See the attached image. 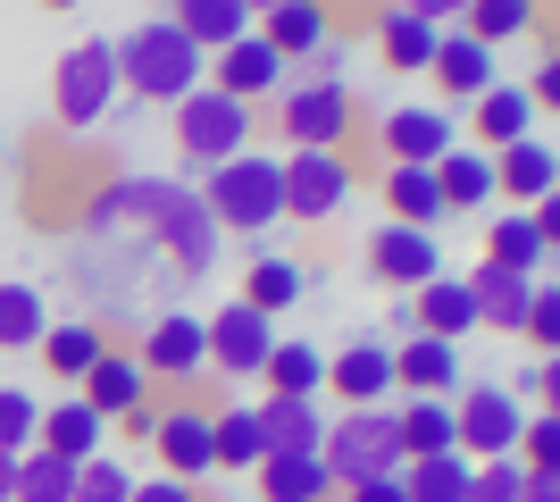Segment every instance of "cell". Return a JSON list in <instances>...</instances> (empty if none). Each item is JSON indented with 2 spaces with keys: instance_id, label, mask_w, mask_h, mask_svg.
Instances as JSON below:
<instances>
[{
  "instance_id": "cell-54",
  "label": "cell",
  "mask_w": 560,
  "mask_h": 502,
  "mask_svg": "<svg viewBox=\"0 0 560 502\" xmlns=\"http://www.w3.org/2000/svg\"><path fill=\"white\" fill-rule=\"evenodd\" d=\"M210 502H259V494H210Z\"/></svg>"
},
{
  "instance_id": "cell-5",
  "label": "cell",
  "mask_w": 560,
  "mask_h": 502,
  "mask_svg": "<svg viewBox=\"0 0 560 502\" xmlns=\"http://www.w3.org/2000/svg\"><path fill=\"white\" fill-rule=\"evenodd\" d=\"M318 460H327L335 494L369 478H394L401 469V435H394V402L385 410H327V435H318Z\"/></svg>"
},
{
  "instance_id": "cell-8",
  "label": "cell",
  "mask_w": 560,
  "mask_h": 502,
  "mask_svg": "<svg viewBox=\"0 0 560 502\" xmlns=\"http://www.w3.org/2000/svg\"><path fill=\"white\" fill-rule=\"evenodd\" d=\"M518 419H527V402H518L502 377H468L460 394H452V453L460 460H511Z\"/></svg>"
},
{
  "instance_id": "cell-2",
  "label": "cell",
  "mask_w": 560,
  "mask_h": 502,
  "mask_svg": "<svg viewBox=\"0 0 560 502\" xmlns=\"http://www.w3.org/2000/svg\"><path fill=\"white\" fill-rule=\"evenodd\" d=\"M201 84H210V59H201V43H192L185 25L151 17V25H135V34H117V93L176 109V101L201 93Z\"/></svg>"
},
{
  "instance_id": "cell-27",
  "label": "cell",
  "mask_w": 560,
  "mask_h": 502,
  "mask_svg": "<svg viewBox=\"0 0 560 502\" xmlns=\"http://www.w3.org/2000/svg\"><path fill=\"white\" fill-rule=\"evenodd\" d=\"M376 192H385L394 226H419V235H435V226H444V192H435V167H401V160H385Z\"/></svg>"
},
{
  "instance_id": "cell-44",
  "label": "cell",
  "mask_w": 560,
  "mask_h": 502,
  "mask_svg": "<svg viewBox=\"0 0 560 502\" xmlns=\"http://www.w3.org/2000/svg\"><path fill=\"white\" fill-rule=\"evenodd\" d=\"M518 343H527L536 360H552V352H560V285H552V277H544L536 302H527V327H518Z\"/></svg>"
},
{
  "instance_id": "cell-50",
  "label": "cell",
  "mask_w": 560,
  "mask_h": 502,
  "mask_svg": "<svg viewBox=\"0 0 560 502\" xmlns=\"http://www.w3.org/2000/svg\"><path fill=\"white\" fill-rule=\"evenodd\" d=\"M343 502H410V494H401V469H394V478H369V486H351Z\"/></svg>"
},
{
  "instance_id": "cell-49",
  "label": "cell",
  "mask_w": 560,
  "mask_h": 502,
  "mask_svg": "<svg viewBox=\"0 0 560 502\" xmlns=\"http://www.w3.org/2000/svg\"><path fill=\"white\" fill-rule=\"evenodd\" d=\"M394 9H410V17H427V25H444V34H452L468 0H394Z\"/></svg>"
},
{
  "instance_id": "cell-41",
  "label": "cell",
  "mask_w": 560,
  "mask_h": 502,
  "mask_svg": "<svg viewBox=\"0 0 560 502\" xmlns=\"http://www.w3.org/2000/svg\"><path fill=\"white\" fill-rule=\"evenodd\" d=\"M50 335V311L34 285H0V352H34Z\"/></svg>"
},
{
  "instance_id": "cell-24",
  "label": "cell",
  "mask_w": 560,
  "mask_h": 502,
  "mask_svg": "<svg viewBox=\"0 0 560 502\" xmlns=\"http://www.w3.org/2000/svg\"><path fill=\"white\" fill-rule=\"evenodd\" d=\"M486 260L493 268H511V277H552V243H544V226L527 210H493V226H486Z\"/></svg>"
},
{
  "instance_id": "cell-26",
  "label": "cell",
  "mask_w": 560,
  "mask_h": 502,
  "mask_svg": "<svg viewBox=\"0 0 560 502\" xmlns=\"http://www.w3.org/2000/svg\"><path fill=\"white\" fill-rule=\"evenodd\" d=\"M410 327H419V335H444V343L477 335V293H468V277H427V285L410 293Z\"/></svg>"
},
{
  "instance_id": "cell-13",
  "label": "cell",
  "mask_w": 560,
  "mask_h": 502,
  "mask_svg": "<svg viewBox=\"0 0 560 502\" xmlns=\"http://www.w3.org/2000/svg\"><path fill=\"white\" fill-rule=\"evenodd\" d=\"M135 360L151 369V385H201V377H210V343H201V318H192V311H160L151 327H142Z\"/></svg>"
},
{
  "instance_id": "cell-29",
  "label": "cell",
  "mask_w": 560,
  "mask_h": 502,
  "mask_svg": "<svg viewBox=\"0 0 560 502\" xmlns=\"http://www.w3.org/2000/svg\"><path fill=\"white\" fill-rule=\"evenodd\" d=\"M435 192H444V218L493 210V160H486V151H468V143H452L444 160H435Z\"/></svg>"
},
{
  "instance_id": "cell-22",
  "label": "cell",
  "mask_w": 560,
  "mask_h": 502,
  "mask_svg": "<svg viewBox=\"0 0 560 502\" xmlns=\"http://www.w3.org/2000/svg\"><path fill=\"white\" fill-rule=\"evenodd\" d=\"M427 84L444 93V109H468V101L493 84V50L468 43V34H444V43H435V59H427Z\"/></svg>"
},
{
  "instance_id": "cell-3",
  "label": "cell",
  "mask_w": 560,
  "mask_h": 502,
  "mask_svg": "<svg viewBox=\"0 0 560 502\" xmlns=\"http://www.w3.org/2000/svg\"><path fill=\"white\" fill-rule=\"evenodd\" d=\"M201 210L218 235H268L284 226V192H277V151H234L201 176Z\"/></svg>"
},
{
  "instance_id": "cell-57",
  "label": "cell",
  "mask_w": 560,
  "mask_h": 502,
  "mask_svg": "<svg viewBox=\"0 0 560 502\" xmlns=\"http://www.w3.org/2000/svg\"><path fill=\"white\" fill-rule=\"evenodd\" d=\"M335 502H343V494H335Z\"/></svg>"
},
{
  "instance_id": "cell-33",
  "label": "cell",
  "mask_w": 560,
  "mask_h": 502,
  "mask_svg": "<svg viewBox=\"0 0 560 502\" xmlns=\"http://www.w3.org/2000/svg\"><path fill=\"white\" fill-rule=\"evenodd\" d=\"M302 293H310V268H302V260H277V252H259V260L243 268V293H234V302H252L259 318H284L293 302H302Z\"/></svg>"
},
{
  "instance_id": "cell-7",
  "label": "cell",
  "mask_w": 560,
  "mask_h": 502,
  "mask_svg": "<svg viewBox=\"0 0 560 502\" xmlns=\"http://www.w3.org/2000/svg\"><path fill=\"white\" fill-rule=\"evenodd\" d=\"M142 444H151V460H160V478H218V410L192 402V394H176V402H151V428H142Z\"/></svg>"
},
{
  "instance_id": "cell-38",
  "label": "cell",
  "mask_w": 560,
  "mask_h": 502,
  "mask_svg": "<svg viewBox=\"0 0 560 502\" xmlns=\"http://www.w3.org/2000/svg\"><path fill=\"white\" fill-rule=\"evenodd\" d=\"M259 460H268L259 410H252V402H226V410H218V469H226V478H252Z\"/></svg>"
},
{
  "instance_id": "cell-40",
  "label": "cell",
  "mask_w": 560,
  "mask_h": 502,
  "mask_svg": "<svg viewBox=\"0 0 560 502\" xmlns=\"http://www.w3.org/2000/svg\"><path fill=\"white\" fill-rule=\"evenodd\" d=\"M75 494V460H59V453H18V478H9V502H68Z\"/></svg>"
},
{
  "instance_id": "cell-19",
  "label": "cell",
  "mask_w": 560,
  "mask_h": 502,
  "mask_svg": "<svg viewBox=\"0 0 560 502\" xmlns=\"http://www.w3.org/2000/svg\"><path fill=\"white\" fill-rule=\"evenodd\" d=\"M210 84L218 93H234V101H277L284 84H293V68H284L277 50L259 43V34H243V43H226V50H210Z\"/></svg>"
},
{
  "instance_id": "cell-46",
  "label": "cell",
  "mask_w": 560,
  "mask_h": 502,
  "mask_svg": "<svg viewBox=\"0 0 560 502\" xmlns=\"http://www.w3.org/2000/svg\"><path fill=\"white\" fill-rule=\"evenodd\" d=\"M518 486H527L518 460H477L468 469V502H518Z\"/></svg>"
},
{
  "instance_id": "cell-55",
  "label": "cell",
  "mask_w": 560,
  "mask_h": 502,
  "mask_svg": "<svg viewBox=\"0 0 560 502\" xmlns=\"http://www.w3.org/2000/svg\"><path fill=\"white\" fill-rule=\"evenodd\" d=\"M43 9H84V0H43Z\"/></svg>"
},
{
  "instance_id": "cell-10",
  "label": "cell",
  "mask_w": 560,
  "mask_h": 502,
  "mask_svg": "<svg viewBox=\"0 0 560 502\" xmlns=\"http://www.w3.org/2000/svg\"><path fill=\"white\" fill-rule=\"evenodd\" d=\"M351 185H360V176H351L343 151H284L277 160V192H284V218H293V226H327L351 201Z\"/></svg>"
},
{
  "instance_id": "cell-1",
  "label": "cell",
  "mask_w": 560,
  "mask_h": 502,
  "mask_svg": "<svg viewBox=\"0 0 560 502\" xmlns=\"http://www.w3.org/2000/svg\"><path fill=\"white\" fill-rule=\"evenodd\" d=\"M101 226H142V243L167 252L176 277H210V268H218V243H226L210 226V210H201V192H192V185H167V176H117L93 210H84V235H101Z\"/></svg>"
},
{
  "instance_id": "cell-31",
  "label": "cell",
  "mask_w": 560,
  "mask_h": 502,
  "mask_svg": "<svg viewBox=\"0 0 560 502\" xmlns=\"http://www.w3.org/2000/svg\"><path fill=\"white\" fill-rule=\"evenodd\" d=\"M259 435H268V453H318V435H327V402H293V394H259Z\"/></svg>"
},
{
  "instance_id": "cell-30",
  "label": "cell",
  "mask_w": 560,
  "mask_h": 502,
  "mask_svg": "<svg viewBox=\"0 0 560 502\" xmlns=\"http://www.w3.org/2000/svg\"><path fill=\"white\" fill-rule=\"evenodd\" d=\"M452 34H468V43H486V50L527 43V34H544V0H468Z\"/></svg>"
},
{
  "instance_id": "cell-47",
  "label": "cell",
  "mask_w": 560,
  "mask_h": 502,
  "mask_svg": "<svg viewBox=\"0 0 560 502\" xmlns=\"http://www.w3.org/2000/svg\"><path fill=\"white\" fill-rule=\"evenodd\" d=\"M511 394H518L527 410H560V360H527Z\"/></svg>"
},
{
  "instance_id": "cell-17",
  "label": "cell",
  "mask_w": 560,
  "mask_h": 502,
  "mask_svg": "<svg viewBox=\"0 0 560 502\" xmlns=\"http://www.w3.org/2000/svg\"><path fill=\"white\" fill-rule=\"evenodd\" d=\"M369 277L385 293H419L427 277H444V243L419 235V226H376L369 235Z\"/></svg>"
},
{
  "instance_id": "cell-48",
  "label": "cell",
  "mask_w": 560,
  "mask_h": 502,
  "mask_svg": "<svg viewBox=\"0 0 560 502\" xmlns=\"http://www.w3.org/2000/svg\"><path fill=\"white\" fill-rule=\"evenodd\" d=\"M126 502H210L201 486H185V478H135V494Z\"/></svg>"
},
{
  "instance_id": "cell-12",
  "label": "cell",
  "mask_w": 560,
  "mask_h": 502,
  "mask_svg": "<svg viewBox=\"0 0 560 502\" xmlns=\"http://www.w3.org/2000/svg\"><path fill=\"white\" fill-rule=\"evenodd\" d=\"M318 394H335L343 410H385L394 402V343L385 335H351L343 352H327V385Z\"/></svg>"
},
{
  "instance_id": "cell-52",
  "label": "cell",
  "mask_w": 560,
  "mask_h": 502,
  "mask_svg": "<svg viewBox=\"0 0 560 502\" xmlns=\"http://www.w3.org/2000/svg\"><path fill=\"white\" fill-rule=\"evenodd\" d=\"M9 478H18V460H9V453H0V502H9Z\"/></svg>"
},
{
  "instance_id": "cell-16",
  "label": "cell",
  "mask_w": 560,
  "mask_h": 502,
  "mask_svg": "<svg viewBox=\"0 0 560 502\" xmlns=\"http://www.w3.org/2000/svg\"><path fill=\"white\" fill-rule=\"evenodd\" d=\"M376 143H385V160H401V167H435L452 143H460V118H452L444 101H410V109H394V118L376 126Z\"/></svg>"
},
{
  "instance_id": "cell-51",
  "label": "cell",
  "mask_w": 560,
  "mask_h": 502,
  "mask_svg": "<svg viewBox=\"0 0 560 502\" xmlns=\"http://www.w3.org/2000/svg\"><path fill=\"white\" fill-rule=\"evenodd\" d=\"M518 502H560V469H527V486H518Z\"/></svg>"
},
{
  "instance_id": "cell-36",
  "label": "cell",
  "mask_w": 560,
  "mask_h": 502,
  "mask_svg": "<svg viewBox=\"0 0 560 502\" xmlns=\"http://www.w3.org/2000/svg\"><path fill=\"white\" fill-rule=\"evenodd\" d=\"M259 385H268V394H293V402H318V385H327V352L302 343V335H277V352H268Z\"/></svg>"
},
{
  "instance_id": "cell-23",
  "label": "cell",
  "mask_w": 560,
  "mask_h": 502,
  "mask_svg": "<svg viewBox=\"0 0 560 502\" xmlns=\"http://www.w3.org/2000/svg\"><path fill=\"white\" fill-rule=\"evenodd\" d=\"M536 285H544V277H511V268L477 260V268H468V293H477V327L518 335V327H527V302H536Z\"/></svg>"
},
{
  "instance_id": "cell-20",
  "label": "cell",
  "mask_w": 560,
  "mask_h": 502,
  "mask_svg": "<svg viewBox=\"0 0 560 502\" xmlns=\"http://www.w3.org/2000/svg\"><path fill=\"white\" fill-rule=\"evenodd\" d=\"M252 34L268 50H277L284 68H310L318 50L335 43V9L327 0H284V9H268V17H252Z\"/></svg>"
},
{
  "instance_id": "cell-11",
  "label": "cell",
  "mask_w": 560,
  "mask_h": 502,
  "mask_svg": "<svg viewBox=\"0 0 560 502\" xmlns=\"http://www.w3.org/2000/svg\"><path fill=\"white\" fill-rule=\"evenodd\" d=\"M201 343H210L218 377H259L268 352H277V318H259L252 302H218V311L201 318Z\"/></svg>"
},
{
  "instance_id": "cell-28",
  "label": "cell",
  "mask_w": 560,
  "mask_h": 502,
  "mask_svg": "<svg viewBox=\"0 0 560 502\" xmlns=\"http://www.w3.org/2000/svg\"><path fill=\"white\" fill-rule=\"evenodd\" d=\"M252 478H259L252 486L259 502H335V478H327V460H318V453H268Z\"/></svg>"
},
{
  "instance_id": "cell-6",
  "label": "cell",
  "mask_w": 560,
  "mask_h": 502,
  "mask_svg": "<svg viewBox=\"0 0 560 502\" xmlns=\"http://www.w3.org/2000/svg\"><path fill=\"white\" fill-rule=\"evenodd\" d=\"M167 126H176V151H185L201 176H210L218 160H234V151H259V109H252V101H234V93H218V84L185 93Z\"/></svg>"
},
{
  "instance_id": "cell-35",
  "label": "cell",
  "mask_w": 560,
  "mask_h": 502,
  "mask_svg": "<svg viewBox=\"0 0 560 502\" xmlns=\"http://www.w3.org/2000/svg\"><path fill=\"white\" fill-rule=\"evenodd\" d=\"M167 25H185L192 43H201V59H210V50L252 34V9H243V0H167Z\"/></svg>"
},
{
  "instance_id": "cell-34",
  "label": "cell",
  "mask_w": 560,
  "mask_h": 502,
  "mask_svg": "<svg viewBox=\"0 0 560 502\" xmlns=\"http://www.w3.org/2000/svg\"><path fill=\"white\" fill-rule=\"evenodd\" d=\"M109 352V327H93V318H68V327H50L43 343H34V360H43L59 385H84V369Z\"/></svg>"
},
{
  "instance_id": "cell-37",
  "label": "cell",
  "mask_w": 560,
  "mask_h": 502,
  "mask_svg": "<svg viewBox=\"0 0 560 502\" xmlns=\"http://www.w3.org/2000/svg\"><path fill=\"white\" fill-rule=\"evenodd\" d=\"M394 435H401V460H435V453H452V402H427V394L394 402Z\"/></svg>"
},
{
  "instance_id": "cell-14",
  "label": "cell",
  "mask_w": 560,
  "mask_h": 502,
  "mask_svg": "<svg viewBox=\"0 0 560 502\" xmlns=\"http://www.w3.org/2000/svg\"><path fill=\"white\" fill-rule=\"evenodd\" d=\"M460 385H468L460 343H444V335H401V343H394V402H410V394L452 402Z\"/></svg>"
},
{
  "instance_id": "cell-9",
  "label": "cell",
  "mask_w": 560,
  "mask_h": 502,
  "mask_svg": "<svg viewBox=\"0 0 560 502\" xmlns=\"http://www.w3.org/2000/svg\"><path fill=\"white\" fill-rule=\"evenodd\" d=\"M277 135H284V151H343L351 143V126H360V101H351V84H284L277 101Z\"/></svg>"
},
{
  "instance_id": "cell-56",
  "label": "cell",
  "mask_w": 560,
  "mask_h": 502,
  "mask_svg": "<svg viewBox=\"0 0 560 502\" xmlns=\"http://www.w3.org/2000/svg\"><path fill=\"white\" fill-rule=\"evenodd\" d=\"M0 160H9V126H0Z\"/></svg>"
},
{
  "instance_id": "cell-45",
  "label": "cell",
  "mask_w": 560,
  "mask_h": 502,
  "mask_svg": "<svg viewBox=\"0 0 560 502\" xmlns=\"http://www.w3.org/2000/svg\"><path fill=\"white\" fill-rule=\"evenodd\" d=\"M126 494H135L126 460H109V453H101V460H84V469H75V494H68V502H126Z\"/></svg>"
},
{
  "instance_id": "cell-21",
  "label": "cell",
  "mask_w": 560,
  "mask_h": 502,
  "mask_svg": "<svg viewBox=\"0 0 560 502\" xmlns=\"http://www.w3.org/2000/svg\"><path fill=\"white\" fill-rule=\"evenodd\" d=\"M527 135H536V101L493 75L486 93L468 101V151H511V143H527Z\"/></svg>"
},
{
  "instance_id": "cell-18",
  "label": "cell",
  "mask_w": 560,
  "mask_h": 502,
  "mask_svg": "<svg viewBox=\"0 0 560 502\" xmlns=\"http://www.w3.org/2000/svg\"><path fill=\"white\" fill-rule=\"evenodd\" d=\"M486 160H493V201H502V210H536V201L560 192V151L544 143V135H527V143H511V151H486Z\"/></svg>"
},
{
  "instance_id": "cell-39",
  "label": "cell",
  "mask_w": 560,
  "mask_h": 502,
  "mask_svg": "<svg viewBox=\"0 0 560 502\" xmlns=\"http://www.w3.org/2000/svg\"><path fill=\"white\" fill-rule=\"evenodd\" d=\"M468 469H477V460H460V453L401 460V494L410 502H468Z\"/></svg>"
},
{
  "instance_id": "cell-15",
  "label": "cell",
  "mask_w": 560,
  "mask_h": 502,
  "mask_svg": "<svg viewBox=\"0 0 560 502\" xmlns=\"http://www.w3.org/2000/svg\"><path fill=\"white\" fill-rule=\"evenodd\" d=\"M75 402H93L101 419H135V410H151L160 402V385H151V369H142L135 352H126V343H109V352L93 360V369H84V385H75Z\"/></svg>"
},
{
  "instance_id": "cell-53",
  "label": "cell",
  "mask_w": 560,
  "mask_h": 502,
  "mask_svg": "<svg viewBox=\"0 0 560 502\" xmlns=\"http://www.w3.org/2000/svg\"><path fill=\"white\" fill-rule=\"evenodd\" d=\"M243 9H252V17H268V9H284V0H243Z\"/></svg>"
},
{
  "instance_id": "cell-25",
  "label": "cell",
  "mask_w": 560,
  "mask_h": 502,
  "mask_svg": "<svg viewBox=\"0 0 560 502\" xmlns=\"http://www.w3.org/2000/svg\"><path fill=\"white\" fill-rule=\"evenodd\" d=\"M34 444L84 469V460H101V453H109V419H101L93 402H75V394H68L59 410H43V428H34Z\"/></svg>"
},
{
  "instance_id": "cell-42",
  "label": "cell",
  "mask_w": 560,
  "mask_h": 502,
  "mask_svg": "<svg viewBox=\"0 0 560 502\" xmlns=\"http://www.w3.org/2000/svg\"><path fill=\"white\" fill-rule=\"evenodd\" d=\"M34 428H43V402H34L25 385H0V453L9 460L34 453Z\"/></svg>"
},
{
  "instance_id": "cell-4",
  "label": "cell",
  "mask_w": 560,
  "mask_h": 502,
  "mask_svg": "<svg viewBox=\"0 0 560 502\" xmlns=\"http://www.w3.org/2000/svg\"><path fill=\"white\" fill-rule=\"evenodd\" d=\"M117 101L126 93H117V43L109 34H84V43L59 50V68H50V118H59V135H93Z\"/></svg>"
},
{
  "instance_id": "cell-32",
  "label": "cell",
  "mask_w": 560,
  "mask_h": 502,
  "mask_svg": "<svg viewBox=\"0 0 560 502\" xmlns=\"http://www.w3.org/2000/svg\"><path fill=\"white\" fill-rule=\"evenodd\" d=\"M369 34H376V59H385L394 75H427V59H435V43H444V25L410 17V9H385Z\"/></svg>"
},
{
  "instance_id": "cell-43",
  "label": "cell",
  "mask_w": 560,
  "mask_h": 502,
  "mask_svg": "<svg viewBox=\"0 0 560 502\" xmlns=\"http://www.w3.org/2000/svg\"><path fill=\"white\" fill-rule=\"evenodd\" d=\"M518 469H560V410H527L518 419Z\"/></svg>"
}]
</instances>
